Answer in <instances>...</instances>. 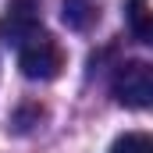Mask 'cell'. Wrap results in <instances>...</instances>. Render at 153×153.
I'll use <instances>...</instances> for the list:
<instances>
[{
    "label": "cell",
    "mask_w": 153,
    "mask_h": 153,
    "mask_svg": "<svg viewBox=\"0 0 153 153\" xmlns=\"http://www.w3.org/2000/svg\"><path fill=\"white\" fill-rule=\"evenodd\" d=\"M18 68L32 82H50L64 68V50L50 32H36L32 39H25L18 46Z\"/></svg>",
    "instance_id": "cell-1"
},
{
    "label": "cell",
    "mask_w": 153,
    "mask_h": 153,
    "mask_svg": "<svg viewBox=\"0 0 153 153\" xmlns=\"http://www.w3.org/2000/svg\"><path fill=\"white\" fill-rule=\"evenodd\" d=\"M111 93L121 107L150 111L153 107V64L150 61H125L111 78Z\"/></svg>",
    "instance_id": "cell-2"
},
{
    "label": "cell",
    "mask_w": 153,
    "mask_h": 153,
    "mask_svg": "<svg viewBox=\"0 0 153 153\" xmlns=\"http://www.w3.org/2000/svg\"><path fill=\"white\" fill-rule=\"evenodd\" d=\"M39 29V0H11L7 4V14L0 22V36L11 39L14 46H22L25 39H32Z\"/></svg>",
    "instance_id": "cell-3"
},
{
    "label": "cell",
    "mask_w": 153,
    "mask_h": 153,
    "mask_svg": "<svg viewBox=\"0 0 153 153\" xmlns=\"http://www.w3.org/2000/svg\"><path fill=\"white\" fill-rule=\"evenodd\" d=\"M96 18H100L96 0H64V25H68V29L85 32V29H89Z\"/></svg>",
    "instance_id": "cell-4"
},
{
    "label": "cell",
    "mask_w": 153,
    "mask_h": 153,
    "mask_svg": "<svg viewBox=\"0 0 153 153\" xmlns=\"http://www.w3.org/2000/svg\"><path fill=\"white\" fill-rule=\"evenodd\" d=\"M128 25H132V36L139 39V43L153 46V11L143 0H132L128 4Z\"/></svg>",
    "instance_id": "cell-5"
},
{
    "label": "cell",
    "mask_w": 153,
    "mask_h": 153,
    "mask_svg": "<svg viewBox=\"0 0 153 153\" xmlns=\"http://www.w3.org/2000/svg\"><path fill=\"white\" fill-rule=\"evenodd\" d=\"M111 153H153V135L150 132H125L121 139H114Z\"/></svg>",
    "instance_id": "cell-6"
}]
</instances>
